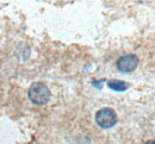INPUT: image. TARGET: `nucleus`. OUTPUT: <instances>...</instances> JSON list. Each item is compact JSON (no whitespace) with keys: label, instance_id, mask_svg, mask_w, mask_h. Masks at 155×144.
Returning <instances> with one entry per match:
<instances>
[{"label":"nucleus","instance_id":"5","mask_svg":"<svg viewBox=\"0 0 155 144\" xmlns=\"http://www.w3.org/2000/svg\"><path fill=\"white\" fill-rule=\"evenodd\" d=\"M104 81H105L104 79H103V80H100V81H93L92 85H93V86H97L98 88H100V87H101V83L104 82Z\"/></svg>","mask_w":155,"mask_h":144},{"label":"nucleus","instance_id":"4","mask_svg":"<svg viewBox=\"0 0 155 144\" xmlns=\"http://www.w3.org/2000/svg\"><path fill=\"white\" fill-rule=\"evenodd\" d=\"M107 86L109 88L116 91V92H123V91H127L128 87H129V83L125 82V81H122V80H109L107 81Z\"/></svg>","mask_w":155,"mask_h":144},{"label":"nucleus","instance_id":"1","mask_svg":"<svg viewBox=\"0 0 155 144\" xmlns=\"http://www.w3.org/2000/svg\"><path fill=\"white\" fill-rule=\"evenodd\" d=\"M29 99L35 105H45L49 101L51 93L49 87L43 82H34L28 92Z\"/></svg>","mask_w":155,"mask_h":144},{"label":"nucleus","instance_id":"3","mask_svg":"<svg viewBox=\"0 0 155 144\" xmlns=\"http://www.w3.org/2000/svg\"><path fill=\"white\" fill-rule=\"evenodd\" d=\"M138 57L134 54H128L118 59L116 63L117 69L120 73H131L138 66Z\"/></svg>","mask_w":155,"mask_h":144},{"label":"nucleus","instance_id":"2","mask_svg":"<svg viewBox=\"0 0 155 144\" xmlns=\"http://www.w3.org/2000/svg\"><path fill=\"white\" fill-rule=\"evenodd\" d=\"M117 114L112 108L104 107L96 113V122L103 129H110L117 124Z\"/></svg>","mask_w":155,"mask_h":144},{"label":"nucleus","instance_id":"6","mask_svg":"<svg viewBox=\"0 0 155 144\" xmlns=\"http://www.w3.org/2000/svg\"><path fill=\"white\" fill-rule=\"evenodd\" d=\"M146 144H155L154 141H148V142H146Z\"/></svg>","mask_w":155,"mask_h":144}]
</instances>
